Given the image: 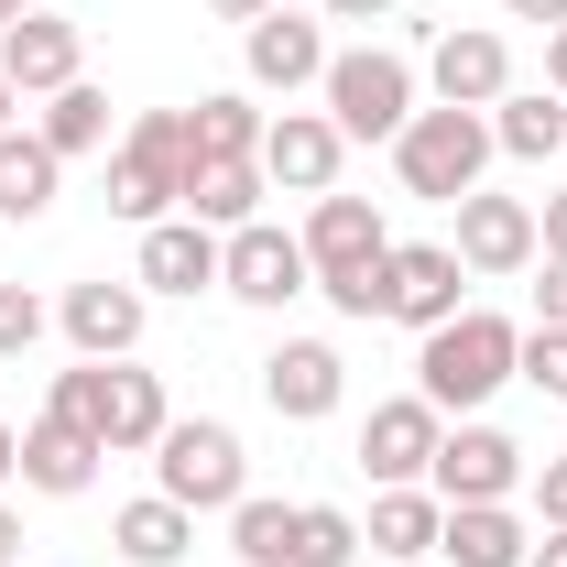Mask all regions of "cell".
<instances>
[{
  "instance_id": "obj_42",
  "label": "cell",
  "mask_w": 567,
  "mask_h": 567,
  "mask_svg": "<svg viewBox=\"0 0 567 567\" xmlns=\"http://www.w3.org/2000/svg\"><path fill=\"white\" fill-rule=\"evenodd\" d=\"M0 567H22V513L0 502Z\"/></svg>"
},
{
  "instance_id": "obj_12",
  "label": "cell",
  "mask_w": 567,
  "mask_h": 567,
  "mask_svg": "<svg viewBox=\"0 0 567 567\" xmlns=\"http://www.w3.org/2000/svg\"><path fill=\"white\" fill-rule=\"evenodd\" d=\"M425 76H436V110H492V99H513V44H502L492 22H470V33H436Z\"/></svg>"
},
{
  "instance_id": "obj_43",
  "label": "cell",
  "mask_w": 567,
  "mask_h": 567,
  "mask_svg": "<svg viewBox=\"0 0 567 567\" xmlns=\"http://www.w3.org/2000/svg\"><path fill=\"white\" fill-rule=\"evenodd\" d=\"M0 481H22V425H0Z\"/></svg>"
},
{
  "instance_id": "obj_9",
  "label": "cell",
  "mask_w": 567,
  "mask_h": 567,
  "mask_svg": "<svg viewBox=\"0 0 567 567\" xmlns=\"http://www.w3.org/2000/svg\"><path fill=\"white\" fill-rule=\"evenodd\" d=\"M458 284H470V262H458L447 240H393V262H382V317L425 339V328L458 317Z\"/></svg>"
},
{
  "instance_id": "obj_18",
  "label": "cell",
  "mask_w": 567,
  "mask_h": 567,
  "mask_svg": "<svg viewBox=\"0 0 567 567\" xmlns=\"http://www.w3.org/2000/svg\"><path fill=\"white\" fill-rule=\"evenodd\" d=\"M132 284H142V295H208V284H218V229H197V218H153Z\"/></svg>"
},
{
  "instance_id": "obj_4",
  "label": "cell",
  "mask_w": 567,
  "mask_h": 567,
  "mask_svg": "<svg viewBox=\"0 0 567 567\" xmlns=\"http://www.w3.org/2000/svg\"><path fill=\"white\" fill-rule=\"evenodd\" d=\"M186 186H197V142H186V110H142L132 142H121V164H110V208L153 229L164 208H186Z\"/></svg>"
},
{
  "instance_id": "obj_5",
  "label": "cell",
  "mask_w": 567,
  "mask_h": 567,
  "mask_svg": "<svg viewBox=\"0 0 567 567\" xmlns=\"http://www.w3.org/2000/svg\"><path fill=\"white\" fill-rule=\"evenodd\" d=\"M328 121L350 142H393L404 121H415V66L404 55H382V44H350V55H328Z\"/></svg>"
},
{
  "instance_id": "obj_39",
  "label": "cell",
  "mask_w": 567,
  "mask_h": 567,
  "mask_svg": "<svg viewBox=\"0 0 567 567\" xmlns=\"http://www.w3.org/2000/svg\"><path fill=\"white\" fill-rule=\"evenodd\" d=\"M524 567H567V524H546V535H535V557Z\"/></svg>"
},
{
  "instance_id": "obj_28",
  "label": "cell",
  "mask_w": 567,
  "mask_h": 567,
  "mask_svg": "<svg viewBox=\"0 0 567 567\" xmlns=\"http://www.w3.org/2000/svg\"><path fill=\"white\" fill-rule=\"evenodd\" d=\"M229 557H240V567H295V502L240 492V502H229Z\"/></svg>"
},
{
  "instance_id": "obj_38",
  "label": "cell",
  "mask_w": 567,
  "mask_h": 567,
  "mask_svg": "<svg viewBox=\"0 0 567 567\" xmlns=\"http://www.w3.org/2000/svg\"><path fill=\"white\" fill-rule=\"evenodd\" d=\"M317 11H328V22H382L393 0H317Z\"/></svg>"
},
{
  "instance_id": "obj_19",
  "label": "cell",
  "mask_w": 567,
  "mask_h": 567,
  "mask_svg": "<svg viewBox=\"0 0 567 567\" xmlns=\"http://www.w3.org/2000/svg\"><path fill=\"white\" fill-rule=\"evenodd\" d=\"M99 481V436H76V425H22V492H44V502H76Z\"/></svg>"
},
{
  "instance_id": "obj_29",
  "label": "cell",
  "mask_w": 567,
  "mask_h": 567,
  "mask_svg": "<svg viewBox=\"0 0 567 567\" xmlns=\"http://www.w3.org/2000/svg\"><path fill=\"white\" fill-rule=\"evenodd\" d=\"M44 142H55V164L99 153V142H110V99H99L87 76H76V87H55V99H44Z\"/></svg>"
},
{
  "instance_id": "obj_16",
  "label": "cell",
  "mask_w": 567,
  "mask_h": 567,
  "mask_svg": "<svg viewBox=\"0 0 567 567\" xmlns=\"http://www.w3.org/2000/svg\"><path fill=\"white\" fill-rule=\"evenodd\" d=\"M447 251H458L470 274H524V262H535V208H524V197H481V186H470V197H458V240H447Z\"/></svg>"
},
{
  "instance_id": "obj_25",
  "label": "cell",
  "mask_w": 567,
  "mask_h": 567,
  "mask_svg": "<svg viewBox=\"0 0 567 567\" xmlns=\"http://www.w3.org/2000/svg\"><path fill=\"white\" fill-rule=\"evenodd\" d=\"M262 186H274L262 164H197V186H186V218L229 240V229H251V218H262Z\"/></svg>"
},
{
  "instance_id": "obj_32",
  "label": "cell",
  "mask_w": 567,
  "mask_h": 567,
  "mask_svg": "<svg viewBox=\"0 0 567 567\" xmlns=\"http://www.w3.org/2000/svg\"><path fill=\"white\" fill-rule=\"evenodd\" d=\"M513 382H535V393H557V404H567V328H524Z\"/></svg>"
},
{
  "instance_id": "obj_3",
  "label": "cell",
  "mask_w": 567,
  "mask_h": 567,
  "mask_svg": "<svg viewBox=\"0 0 567 567\" xmlns=\"http://www.w3.org/2000/svg\"><path fill=\"white\" fill-rule=\"evenodd\" d=\"M481 164H492V121H481V110H415V121L393 132V175H404V197L458 208V197L481 186Z\"/></svg>"
},
{
  "instance_id": "obj_22",
  "label": "cell",
  "mask_w": 567,
  "mask_h": 567,
  "mask_svg": "<svg viewBox=\"0 0 567 567\" xmlns=\"http://www.w3.org/2000/svg\"><path fill=\"white\" fill-rule=\"evenodd\" d=\"M262 132H274V121H262L240 87H218V99H197V110H186V142H197V164H262Z\"/></svg>"
},
{
  "instance_id": "obj_35",
  "label": "cell",
  "mask_w": 567,
  "mask_h": 567,
  "mask_svg": "<svg viewBox=\"0 0 567 567\" xmlns=\"http://www.w3.org/2000/svg\"><path fill=\"white\" fill-rule=\"evenodd\" d=\"M535 513H546V524H567V458H546V470H535Z\"/></svg>"
},
{
  "instance_id": "obj_36",
  "label": "cell",
  "mask_w": 567,
  "mask_h": 567,
  "mask_svg": "<svg viewBox=\"0 0 567 567\" xmlns=\"http://www.w3.org/2000/svg\"><path fill=\"white\" fill-rule=\"evenodd\" d=\"M535 251H546V262H567V186L546 197V218H535Z\"/></svg>"
},
{
  "instance_id": "obj_15",
  "label": "cell",
  "mask_w": 567,
  "mask_h": 567,
  "mask_svg": "<svg viewBox=\"0 0 567 567\" xmlns=\"http://www.w3.org/2000/svg\"><path fill=\"white\" fill-rule=\"evenodd\" d=\"M240 66H251V87H284V99H295V87L328 76V33H317L306 11H284V0H274V11L240 33Z\"/></svg>"
},
{
  "instance_id": "obj_44",
  "label": "cell",
  "mask_w": 567,
  "mask_h": 567,
  "mask_svg": "<svg viewBox=\"0 0 567 567\" xmlns=\"http://www.w3.org/2000/svg\"><path fill=\"white\" fill-rule=\"evenodd\" d=\"M11 110H22V87H11V76H0V132H11Z\"/></svg>"
},
{
  "instance_id": "obj_10",
  "label": "cell",
  "mask_w": 567,
  "mask_h": 567,
  "mask_svg": "<svg viewBox=\"0 0 567 567\" xmlns=\"http://www.w3.org/2000/svg\"><path fill=\"white\" fill-rule=\"evenodd\" d=\"M436 436H447V415H436L425 393H393V404H371V425H360V470H371L382 492H404V481H425Z\"/></svg>"
},
{
  "instance_id": "obj_14",
  "label": "cell",
  "mask_w": 567,
  "mask_h": 567,
  "mask_svg": "<svg viewBox=\"0 0 567 567\" xmlns=\"http://www.w3.org/2000/svg\"><path fill=\"white\" fill-rule=\"evenodd\" d=\"M339 393H350V360L328 350V339H284V350L262 360V404H274L284 425H317V415H339Z\"/></svg>"
},
{
  "instance_id": "obj_21",
  "label": "cell",
  "mask_w": 567,
  "mask_h": 567,
  "mask_svg": "<svg viewBox=\"0 0 567 567\" xmlns=\"http://www.w3.org/2000/svg\"><path fill=\"white\" fill-rule=\"evenodd\" d=\"M110 546H121V557L132 567H186V546H197V513H186V502H121V524H110Z\"/></svg>"
},
{
  "instance_id": "obj_41",
  "label": "cell",
  "mask_w": 567,
  "mask_h": 567,
  "mask_svg": "<svg viewBox=\"0 0 567 567\" xmlns=\"http://www.w3.org/2000/svg\"><path fill=\"white\" fill-rule=\"evenodd\" d=\"M218 22H240V33H251V22H262V11H274V0H208Z\"/></svg>"
},
{
  "instance_id": "obj_13",
  "label": "cell",
  "mask_w": 567,
  "mask_h": 567,
  "mask_svg": "<svg viewBox=\"0 0 567 567\" xmlns=\"http://www.w3.org/2000/svg\"><path fill=\"white\" fill-rule=\"evenodd\" d=\"M339 164H350V132H339L328 110H284L274 132H262V175L295 186V197H328V186H339Z\"/></svg>"
},
{
  "instance_id": "obj_8",
  "label": "cell",
  "mask_w": 567,
  "mask_h": 567,
  "mask_svg": "<svg viewBox=\"0 0 567 567\" xmlns=\"http://www.w3.org/2000/svg\"><path fill=\"white\" fill-rule=\"evenodd\" d=\"M218 284H229L240 306H295V295L317 284V262H306V240H295V229L251 218V229H229V240H218Z\"/></svg>"
},
{
  "instance_id": "obj_30",
  "label": "cell",
  "mask_w": 567,
  "mask_h": 567,
  "mask_svg": "<svg viewBox=\"0 0 567 567\" xmlns=\"http://www.w3.org/2000/svg\"><path fill=\"white\" fill-rule=\"evenodd\" d=\"M55 425H76V436H99V458H110V360H76V371H55V404H44Z\"/></svg>"
},
{
  "instance_id": "obj_31",
  "label": "cell",
  "mask_w": 567,
  "mask_h": 567,
  "mask_svg": "<svg viewBox=\"0 0 567 567\" xmlns=\"http://www.w3.org/2000/svg\"><path fill=\"white\" fill-rule=\"evenodd\" d=\"M360 557V524L339 502H295V567H350Z\"/></svg>"
},
{
  "instance_id": "obj_2",
  "label": "cell",
  "mask_w": 567,
  "mask_h": 567,
  "mask_svg": "<svg viewBox=\"0 0 567 567\" xmlns=\"http://www.w3.org/2000/svg\"><path fill=\"white\" fill-rule=\"evenodd\" d=\"M306 262H317V295L339 306V317H382V262H393V229H382V208L371 197H317V218H306Z\"/></svg>"
},
{
  "instance_id": "obj_17",
  "label": "cell",
  "mask_w": 567,
  "mask_h": 567,
  "mask_svg": "<svg viewBox=\"0 0 567 567\" xmlns=\"http://www.w3.org/2000/svg\"><path fill=\"white\" fill-rule=\"evenodd\" d=\"M55 328L76 339V360H132V339H142V284H66Z\"/></svg>"
},
{
  "instance_id": "obj_24",
  "label": "cell",
  "mask_w": 567,
  "mask_h": 567,
  "mask_svg": "<svg viewBox=\"0 0 567 567\" xmlns=\"http://www.w3.org/2000/svg\"><path fill=\"white\" fill-rule=\"evenodd\" d=\"M55 186H66L55 142H44V132H0V218H44Z\"/></svg>"
},
{
  "instance_id": "obj_26",
  "label": "cell",
  "mask_w": 567,
  "mask_h": 567,
  "mask_svg": "<svg viewBox=\"0 0 567 567\" xmlns=\"http://www.w3.org/2000/svg\"><path fill=\"white\" fill-rule=\"evenodd\" d=\"M436 524H447V502L404 481V492L371 502V535H360V546H371V557H436Z\"/></svg>"
},
{
  "instance_id": "obj_23",
  "label": "cell",
  "mask_w": 567,
  "mask_h": 567,
  "mask_svg": "<svg viewBox=\"0 0 567 567\" xmlns=\"http://www.w3.org/2000/svg\"><path fill=\"white\" fill-rule=\"evenodd\" d=\"M164 425H175L164 382H153V371H132V360H110V458H142V447H164Z\"/></svg>"
},
{
  "instance_id": "obj_6",
  "label": "cell",
  "mask_w": 567,
  "mask_h": 567,
  "mask_svg": "<svg viewBox=\"0 0 567 567\" xmlns=\"http://www.w3.org/2000/svg\"><path fill=\"white\" fill-rule=\"evenodd\" d=\"M153 470H164V502H186V513H229V502L251 492V458H240V436H229L218 415H186V425H164Z\"/></svg>"
},
{
  "instance_id": "obj_7",
  "label": "cell",
  "mask_w": 567,
  "mask_h": 567,
  "mask_svg": "<svg viewBox=\"0 0 567 567\" xmlns=\"http://www.w3.org/2000/svg\"><path fill=\"white\" fill-rule=\"evenodd\" d=\"M425 492L447 502V513H458V502H513L524 492V447H513L502 425L458 415L447 436H436V458H425Z\"/></svg>"
},
{
  "instance_id": "obj_45",
  "label": "cell",
  "mask_w": 567,
  "mask_h": 567,
  "mask_svg": "<svg viewBox=\"0 0 567 567\" xmlns=\"http://www.w3.org/2000/svg\"><path fill=\"white\" fill-rule=\"evenodd\" d=\"M22 11H44V0H0V33H11V22H22Z\"/></svg>"
},
{
  "instance_id": "obj_1",
  "label": "cell",
  "mask_w": 567,
  "mask_h": 567,
  "mask_svg": "<svg viewBox=\"0 0 567 567\" xmlns=\"http://www.w3.org/2000/svg\"><path fill=\"white\" fill-rule=\"evenodd\" d=\"M513 350H524V328H513V317H492V306H458L447 328H425V350H415V393L436 404V415H481L502 382H513Z\"/></svg>"
},
{
  "instance_id": "obj_40",
  "label": "cell",
  "mask_w": 567,
  "mask_h": 567,
  "mask_svg": "<svg viewBox=\"0 0 567 567\" xmlns=\"http://www.w3.org/2000/svg\"><path fill=\"white\" fill-rule=\"evenodd\" d=\"M546 87H557V99H567V22H557V33H546Z\"/></svg>"
},
{
  "instance_id": "obj_20",
  "label": "cell",
  "mask_w": 567,
  "mask_h": 567,
  "mask_svg": "<svg viewBox=\"0 0 567 567\" xmlns=\"http://www.w3.org/2000/svg\"><path fill=\"white\" fill-rule=\"evenodd\" d=\"M436 557H458V567H524V557H535V535H524L502 502H458V513L436 524Z\"/></svg>"
},
{
  "instance_id": "obj_34",
  "label": "cell",
  "mask_w": 567,
  "mask_h": 567,
  "mask_svg": "<svg viewBox=\"0 0 567 567\" xmlns=\"http://www.w3.org/2000/svg\"><path fill=\"white\" fill-rule=\"evenodd\" d=\"M535 328H567V262H546V284H535Z\"/></svg>"
},
{
  "instance_id": "obj_27",
  "label": "cell",
  "mask_w": 567,
  "mask_h": 567,
  "mask_svg": "<svg viewBox=\"0 0 567 567\" xmlns=\"http://www.w3.org/2000/svg\"><path fill=\"white\" fill-rule=\"evenodd\" d=\"M502 121H492V153H524V164H546L567 142V99L557 87H513V99H492Z\"/></svg>"
},
{
  "instance_id": "obj_33",
  "label": "cell",
  "mask_w": 567,
  "mask_h": 567,
  "mask_svg": "<svg viewBox=\"0 0 567 567\" xmlns=\"http://www.w3.org/2000/svg\"><path fill=\"white\" fill-rule=\"evenodd\" d=\"M33 339H44V295L33 284H0V360H22Z\"/></svg>"
},
{
  "instance_id": "obj_37",
  "label": "cell",
  "mask_w": 567,
  "mask_h": 567,
  "mask_svg": "<svg viewBox=\"0 0 567 567\" xmlns=\"http://www.w3.org/2000/svg\"><path fill=\"white\" fill-rule=\"evenodd\" d=\"M502 11H513V22H546V33L567 22V0H502Z\"/></svg>"
},
{
  "instance_id": "obj_11",
  "label": "cell",
  "mask_w": 567,
  "mask_h": 567,
  "mask_svg": "<svg viewBox=\"0 0 567 567\" xmlns=\"http://www.w3.org/2000/svg\"><path fill=\"white\" fill-rule=\"evenodd\" d=\"M0 76H11L22 99H55V87H76V76H87L76 22H66V11H22V22L0 33Z\"/></svg>"
}]
</instances>
